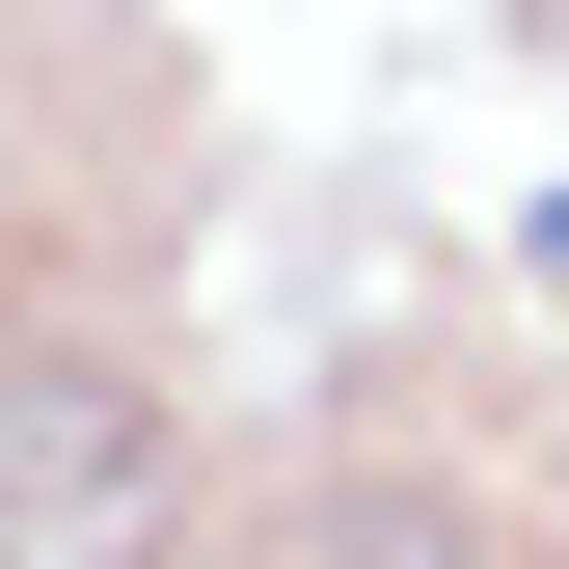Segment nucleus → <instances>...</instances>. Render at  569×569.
<instances>
[{"label": "nucleus", "instance_id": "nucleus-1", "mask_svg": "<svg viewBox=\"0 0 569 569\" xmlns=\"http://www.w3.org/2000/svg\"><path fill=\"white\" fill-rule=\"evenodd\" d=\"M0 569H163V407L82 352H0Z\"/></svg>", "mask_w": 569, "mask_h": 569}, {"label": "nucleus", "instance_id": "nucleus-2", "mask_svg": "<svg viewBox=\"0 0 569 569\" xmlns=\"http://www.w3.org/2000/svg\"><path fill=\"white\" fill-rule=\"evenodd\" d=\"M352 569H488V542L461 516H352Z\"/></svg>", "mask_w": 569, "mask_h": 569}]
</instances>
